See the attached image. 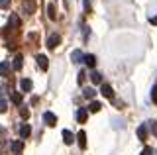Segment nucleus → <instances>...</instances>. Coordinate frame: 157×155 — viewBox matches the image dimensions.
Instances as JSON below:
<instances>
[{
    "label": "nucleus",
    "instance_id": "nucleus-5",
    "mask_svg": "<svg viewBox=\"0 0 157 155\" xmlns=\"http://www.w3.org/2000/svg\"><path fill=\"white\" fill-rule=\"evenodd\" d=\"M77 138H78V147H81V149H86V134L85 132H78Z\"/></svg>",
    "mask_w": 157,
    "mask_h": 155
},
{
    "label": "nucleus",
    "instance_id": "nucleus-10",
    "mask_svg": "<svg viewBox=\"0 0 157 155\" xmlns=\"http://www.w3.org/2000/svg\"><path fill=\"white\" fill-rule=\"evenodd\" d=\"M137 138H140V139H147V128H145V124H141L140 128H137Z\"/></svg>",
    "mask_w": 157,
    "mask_h": 155
},
{
    "label": "nucleus",
    "instance_id": "nucleus-18",
    "mask_svg": "<svg viewBox=\"0 0 157 155\" xmlns=\"http://www.w3.org/2000/svg\"><path fill=\"white\" fill-rule=\"evenodd\" d=\"M100 108H102V106H100V102H96V100H94V102H90V106H88L86 110H90V112H98Z\"/></svg>",
    "mask_w": 157,
    "mask_h": 155
},
{
    "label": "nucleus",
    "instance_id": "nucleus-25",
    "mask_svg": "<svg viewBox=\"0 0 157 155\" xmlns=\"http://www.w3.org/2000/svg\"><path fill=\"white\" fill-rule=\"evenodd\" d=\"M0 8H2V10L10 8V0H0Z\"/></svg>",
    "mask_w": 157,
    "mask_h": 155
},
{
    "label": "nucleus",
    "instance_id": "nucleus-8",
    "mask_svg": "<svg viewBox=\"0 0 157 155\" xmlns=\"http://www.w3.org/2000/svg\"><path fill=\"white\" fill-rule=\"evenodd\" d=\"M36 61H37V65L41 67L43 71H47V57H45V55H37V57H36Z\"/></svg>",
    "mask_w": 157,
    "mask_h": 155
},
{
    "label": "nucleus",
    "instance_id": "nucleus-30",
    "mask_svg": "<svg viewBox=\"0 0 157 155\" xmlns=\"http://www.w3.org/2000/svg\"><path fill=\"white\" fill-rule=\"evenodd\" d=\"M151 24H153V26H157V16H155V18H151Z\"/></svg>",
    "mask_w": 157,
    "mask_h": 155
},
{
    "label": "nucleus",
    "instance_id": "nucleus-28",
    "mask_svg": "<svg viewBox=\"0 0 157 155\" xmlns=\"http://www.w3.org/2000/svg\"><path fill=\"white\" fill-rule=\"evenodd\" d=\"M78 83H82V81H85V71H81V73H78Z\"/></svg>",
    "mask_w": 157,
    "mask_h": 155
},
{
    "label": "nucleus",
    "instance_id": "nucleus-17",
    "mask_svg": "<svg viewBox=\"0 0 157 155\" xmlns=\"http://www.w3.org/2000/svg\"><path fill=\"white\" fill-rule=\"evenodd\" d=\"M22 65H24V59L18 55L16 59H14V69H16V71H20V69H22Z\"/></svg>",
    "mask_w": 157,
    "mask_h": 155
},
{
    "label": "nucleus",
    "instance_id": "nucleus-22",
    "mask_svg": "<svg viewBox=\"0 0 157 155\" xmlns=\"http://www.w3.org/2000/svg\"><path fill=\"white\" fill-rule=\"evenodd\" d=\"M47 12H49V18H51V20H55V18H57V14H55V6H53V4H49Z\"/></svg>",
    "mask_w": 157,
    "mask_h": 155
},
{
    "label": "nucleus",
    "instance_id": "nucleus-14",
    "mask_svg": "<svg viewBox=\"0 0 157 155\" xmlns=\"http://www.w3.org/2000/svg\"><path fill=\"white\" fill-rule=\"evenodd\" d=\"M29 134H32V128H29V126H28V124H24V126H22V128H20V135H22V138H24V139H26V138H28V135H29Z\"/></svg>",
    "mask_w": 157,
    "mask_h": 155
},
{
    "label": "nucleus",
    "instance_id": "nucleus-23",
    "mask_svg": "<svg viewBox=\"0 0 157 155\" xmlns=\"http://www.w3.org/2000/svg\"><path fill=\"white\" fill-rule=\"evenodd\" d=\"M151 100L157 104V83L153 85V89H151Z\"/></svg>",
    "mask_w": 157,
    "mask_h": 155
},
{
    "label": "nucleus",
    "instance_id": "nucleus-24",
    "mask_svg": "<svg viewBox=\"0 0 157 155\" xmlns=\"http://www.w3.org/2000/svg\"><path fill=\"white\" fill-rule=\"evenodd\" d=\"M149 124V128H151V132H153V135H157V122L155 120H151V122H147Z\"/></svg>",
    "mask_w": 157,
    "mask_h": 155
},
{
    "label": "nucleus",
    "instance_id": "nucleus-2",
    "mask_svg": "<svg viewBox=\"0 0 157 155\" xmlns=\"http://www.w3.org/2000/svg\"><path fill=\"white\" fill-rule=\"evenodd\" d=\"M59 41H61V37H59L57 33H53V36H49V40H47V47L49 49H55L59 45Z\"/></svg>",
    "mask_w": 157,
    "mask_h": 155
},
{
    "label": "nucleus",
    "instance_id": "nucleus-20",
    "mask_svg": "<svg viewBox=\"0 0 157 155\" xmlns=\"http://www.w3.org/2000/svg\"><path fill=\"white\" fill-rule=\"evenodd\" d=\"M24 10H26L28 14H32V12H33V2H32V0H28V2L24 4Z\"/></svg>",
    "mask_w": 157,
    "mask_h": 155
},
{
    "label": "nucleus",
    "instance_id": "nucleus-3",
    "mask_svg": "<svg viewBox=\"0 0 157 155\" xmlns=\"http://www.w3.org/2000/svg\"><path fill=\"white\" fill-rule=\"evenodd\" d=\"M10 149H12V153H14V155H20V153H22V149H24V142H22V139L14 142L12 145H10Z\"/></svg>",
    "mask_w": 157,
    "mask_h": 155
},
{
    "label": "nucleus",
    "instance_id": "nucleus-21",
    "mask_svg": "<svg viewBox=\"0 0 157 155\" xmlns=\"http://www.w3.org/2000/svg\"><path fill=\"white\" fill-rule=\"evenodd\" d=\"M10 26L18 28V26H20V18H18V16H14V14H12V16H10Z\"/></svg>",
    "mask_w": 157,
    "mask_h": 155
},
{
    "label": "nucleus",
    "instance_id": "nucleus-13",
    "mask_svg": "<svg viewBox=\"0 0 157 155\" xmlns=\"http://www.w3.org/2000/svg\"><path fill=\"white\" fill-rule=\"evenodd\" d=\"M90 81H92L94 85H100V83H102V75H100V73H96V71H92V73H90Z\"/></svg>",
    "mask_w": 157,
    "mask_h": 155
},
{
    "label": "nucleus",
    "instance_id": "nucleus-12",
    "mask_svg": "<svg viewBox=\"0 0 157 155\" xmlns=\"http://www.w3.org/2000/svg\"><path fill=\"white\" fill-rule=\"evenodd\" d=\"M8 73H10V63H6V61L0 63V77H6Z\"/></svg>",
    "mask_w": 157,
    "mask_h": 155
},
{
    "label": "nucleus",
    "instance_id": "nucleus-29",
    "mask_svg": "<svg viewBox=\"0 0 157 155\" xmlns=\"http://www.w3.org/2000/svg\"><path fill=\"white\" fill-rule=\"evenodd\" d=\"M20 114H22L24 118H28V116H29V110H26V108H22V112H20Z\"/></svg>",
    "mask_w": 157,
    "mask_h": 155
},
{
    "label": "nucleus",
    "instance_id": "nucleus-9",
    "mask_svg": "<svg viewBox=\"0 0 157 155\" xmlns=\"http://www.w3.org/2000/svg\"><path fill=\"white\" fill-rule=\"evenodd\" d=\"M82 61H85L86 65L90 67V69H92V67L96 65V57H94V55H82Z\"/></svg>",
    "mask_w": 157,
    "mask_h": 155
},
{
    "label": "nucleus",
    "instance_id": "nucleus-27",
    "mask_svg": "<svg viewBox=\"0 0 157 155\" xmlns=\"http://www.w3.org/2000/svg\"><path fill=\"white\" fill-rule=\"evenodd\" d=\"M141 155H153V149H151V147H145L144 151H141Z\"/></svg>",
    "mask_w": 157,
    "mask_h": 155
},
{
    "label": "nucleus",
    "instance_id": "nucleus-1",
    "mask_svg": "<svg viewBox=\"0 0 157 155\" xmlns=\"http://www.w3.org/2000/svg\"><path fill=\"white\" fill-rule=\"evenodd\" d=\"M43 122H45L47 126H55L57 124V116L53 112H45V114H43Z\"/></svg>",
    "mask_w": 157,
    "mask_h": 155
},
{
    "label": "nucleus",
    "instance_id": "nucleus-7",
    "mask_svg": "<svg viewBox=\"0 0 157 155\" xmlns=\"http://www.w3.org/2000/svg\"><path fill=\"white\" fill-rule=\"evenodd\" d=\"M20 86H22V90H24V93H29V90H32V86H33V83H32L29 79H22Z\"/></svg>",
    "mask_w": 157,
    "mask_h": 155
},
{
    "label": "nucleus",
    "instance_id": "nucleus-6",
    "mask_svg": "<svg viewBox=\"0 0 157 155\" xmlns=\"http://www.w3.org/2000/svg\"><path fill=\"white\" fill-rule=\"evenodd\" d=\"M86 114H88V110L86 108H81L77 112V120H78V124H85L86 122Z\"/></svg>",
    "mask_w": 157,
    "mask_h": 155
},
{
    "label": "nucleus",
    "instance_id": "nucleus-11",
    "mask_svg": "<svg viewBox=\"0 0 157 155\" xmlns=\"http://www.w3.org/2000/svg\"><path fill=\"white\" fill-rule=\"evenodd\" d=\"M71 61H73V63H81V61H82V53L78 51V49H75V51L71 53Z\"/></svg>",
    "mask_w": 157,
    "mask_h": 155
},
{
    "label": "nucleus",
    "instance_id": "nucleus-15",
    "mask_svg": "<svg viewBox=\"0 0 157 155\" xmlns=\"http://www.w3.org/2000/svg\"><path fill=\"white\" fill-rule=\"evenodd\" d=\"M94 89H90V86H88V89H85L82 90V96H85V98H94Z\"/></svg>",
    "mask_w": 157,
    "mask_h": 155
},
{
    "label": "nucleus",
    "instance_id": "nucleus-4",
    "mask_svg": "<svg viewBox=\"0 0 157 155\" xmlns=\"http://www.w3.org/2000/svg\"><path fill=\"white\" fill-rule=\"evenodd\" d=\"M100 93H102V96H104V98H112V96H114V90H112L110 85H102V86H100Z\"/></svg>",
    "mask_w": 157,
    "mask_h": 155
},
{
    "label": "nucleus",
    "instance_id": "nucleus-16",
    "mask_svg": "<svg viewBox=\"0 0 157 155\" xmlns=\"http://www.w3.org/2000/svg\"><path fill=\"white\" fill-rule=\"evenodd\" d=\"M63 139H65V143H73V134L69 130H63Z\"/></svg>",
    "mask_w": 157,
    "mask_h": 155
},
{
    "label": "nucleus",
    "instance_id": "nucleus-19",
    "mask_svg": "<svg viewBox=\"0 0 157 155\" xmlns=\"http://www.w3.org/2000/svg\"><path fill=\"white\" fill-rule=\"evenodd\" d=\"M12 102L14 104H22V94H20V93H12Z\"/></svg>",
    "mask_w": 157,
    "mask_h": 155
},
{
    "label": "nucleus",
    "instance_id": "nucleus-26",
    "mask_svg": "<svg viewBox=\"0 0 157 155\" xmlns=\"http://www.w3.org/2000/svg\"><path fill=\"white\" fill-rule=\"evenodd\" d=\"M6 100H0V114H2V112H6Z\"/></svg>",
    "mask_w": 157,
    "mask_h": 155
}]
</instances>
